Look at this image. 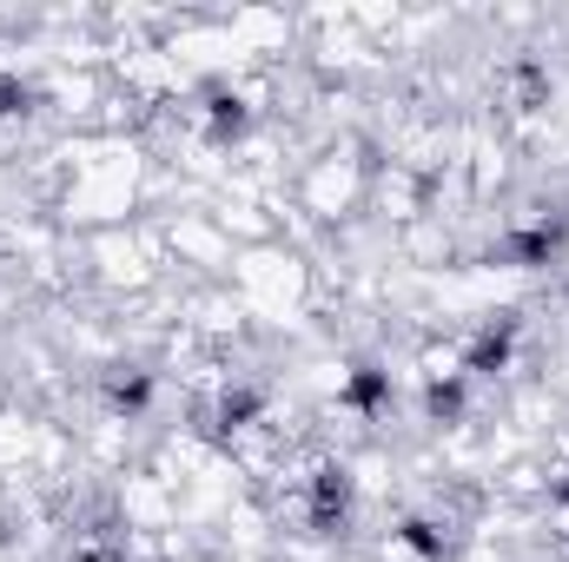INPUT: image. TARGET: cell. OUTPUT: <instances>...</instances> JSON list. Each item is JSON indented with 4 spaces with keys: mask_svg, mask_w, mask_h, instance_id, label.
<instances>
[{
    "mask_svg": "<svg viewBox=\"0 0 569 562\" xmlns=\"http://www.w3.org/2000/svg\"><path fill=\"white\" fill-rule=\"evenodd\" d=\"M345 510H351V483H345V470H318L311 523H318V530H338V523H345Z\"/></svg>",
    "mask_w": 569,
    "mask_h": 562,
    "instance_id": "6da1fadb",
    "label": "cell"
}]
</instances>
